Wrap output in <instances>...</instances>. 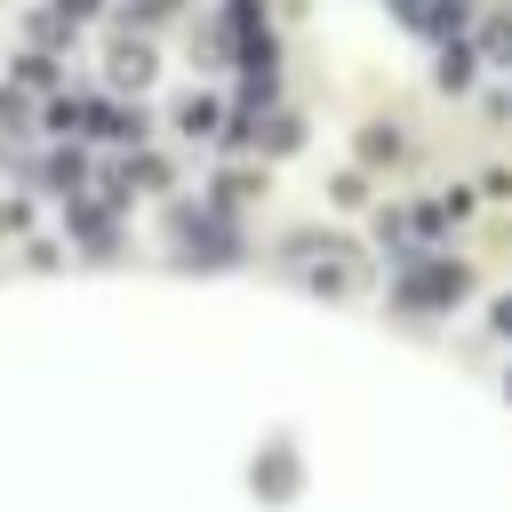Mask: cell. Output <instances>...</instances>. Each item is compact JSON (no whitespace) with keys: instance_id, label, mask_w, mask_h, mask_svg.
<instances>
[{"instance_id":"2","label":"cell","mask_w":512,"mask_h":512,"mask_svg":"<svg viewBox=\"0 0 512 512\" xmlns=\"http://www.w3.org/2000/svg\"><path fill=\"white\" fill-rule=\"evenodd\" d=\"M112 80H128V88H144V80H152V56L120 40V48H112Z\"/></svg>"},{"instance_id":"1","label":"cell","mask_w":512,"mask_h":512,"mask_svg":"<svg viewBox=\"0 0 512 512\" xmlns=\"http://www.w3.org/2000/svg\"><path fill=\"white\" fill-rule=\"evenodd\" d=\"M456 296H464V272L456 264H424L408 280V304H456Z\"/></svg>"}]
</instances>
